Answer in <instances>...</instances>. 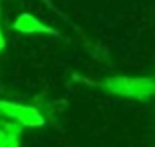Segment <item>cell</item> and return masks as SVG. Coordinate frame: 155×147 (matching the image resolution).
Masks as SVG:
<instances>
[{
  "label": "cell",
  "mask_w": 155,
  "mask_h": 147,
  "mask_svg": "<svg viewBox=\"0 0 155 147\" xmlns=\"http://www.w3.org/2000/svg\"><path fill=\"white\" fill-rule=\"evenodd\" d=\"M6 47V39H4V34H2V28H0V51H4Z\"/></svg>",
  "instance_id": "5"
},
{
  "label": "cell",
  "mask_w": 155,
  "mask_h": 147,
  "mask_svg": "<svg viewBox=\"0 0 155 147\" xmlns=\"http://www.w3.org/2000/svg\"><path fill=\"white\" fill-rule=\"evenodd\" d=\"M100 87L110 94L134 100H147L155 94V79L149 77H112L106 79Z\"/></svg>",
  "instance_id": "1"
},
{
  "label": "cell",
  "mask_w": 155,
  "mask_h": 147,
  "mask_svg": "<svg viewBox=\"0 0 155 147\" xmlns=\"http://www.w3.org/2000/svg\"><path fill=\"white\" fill-rule=\"evenodd\" d=\"M0 116H4L6 120L18 122L24 128H39L45 124V118L41 116L38 108L26 104H16V102L0 100Z\"/></svg>",
  "instance_id": "2"
},
{
  "label": "cell",
  "mask_w": 155,
  "mask_h": 147,
  "mask_svg": "<svg viewBox=\"0 0 155 147\" xmlns=\"http://www.w3.org/2000/svg\"><path fill=\"white\" fill-rule=\"evenodd\" d=\"M22 128L18 122H2L0 120V147H20V133Z\"/></svg>",
  "instance_id": "4"
},
{
  "label": "cell",
  "mask_w": 155,
  "mask_h": 147,
  "mask_svg": "<svg viewBox=\"0 0 155 147\" xmlns=\"http://www.w3.org/2000/svg\"><path fill=\"white\" fill-rule=\"evenodd\" d=\"M14 30L20 31V34H26V35H35V34H39V35H59V31H57L55 28L43 24L41 20H38L34 14H28V12H24V14H20L18 18H16Z\"/></svg>",
  "instance_id": "3"
}]
</instances>
